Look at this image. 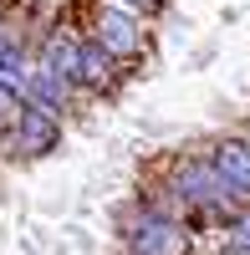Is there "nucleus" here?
I'll return each mask as SVG.
<instances>
[{
	"mask_svg": "<svg viewBox=\"0 0 250 255\" xmlns=\"http://www.w3.org/2000/svg\"><path fill=\"white\" fill-rule=\"evenodd\" d=\"M230 250H235V255H250V215L235 225V235H230Z\"/></svg>",
	"mask_w": 250,
	"mask_h": 255,
	"instance_id": "9d476101",
	"label": "nucleus"
},
{
	"mask_svg": "<svg viewBox=\"0 0 250 255\" xmlns=\"http://www.w3.org/2000/svg\"><path fill=\"white\" fill-rule=\"evenodd\" d=\"M108 77H113V51L102 46V41H82L77 82H87V87H108Z\"/></svg>",
	"mask_w": 250,
	"mask_h": 255,
	"instance_id": "0eeeda50",
	"label": "nucleus"
},
{
	"mask_svg": "<svg viewBox=\"0 0 250 255\" xmlns=\"http://www.w3.org/2000/svg\"><path fill=\"white\" fill-rule=\"evenodd\" d=\"M67 87H72V82H67V77H56L51 67H36V72H31V92H36L41 108H51V113L67 102Z\"/></svg>",
	"mask_w": 250,
	"mask_h": 255,
	"instance_id": "6e6552de",
	"label": "nucleus"
},
{
	"mask_svg": "<svg viewBox=\"0 0 250 255\" xmlns=\"http://www.w3.org/2000/svg\"><path fill=\"white\" fill-rule=\"evenodd\" d=\"M128 240H133L138 255H184V250H189V235H184L174 220H158V215H148Z\"/></svg>",
	"mask_w": 250,
	"mask_h": 255,
	"instance_id": "f03ea898",
	"label": "nucleus"
},
{
	"mask_svg": "<svg viewBox=\"0 0 250 255\" xmlns=\"http://www.w3.org/2000/svg\"><path fill=\"white\" fill-rule=\"evenodd\" d=\"M10 118H20V108H15V87H5V82H0V128H5Z\"/></svg>",
	"mask_w": 250,
	"mask_h": 255,
	"instance_id": "1a4fd4ad",
	"label": "nucleus"
},
{
	"mask_svg": "<svg viewBox=\"0 0 250 255\" xmlns=\"http://www.w3.org/2000/svg\"><path fill=\"white\" fill-rule=\"evenodd\" d=\"M15 123H20V148H26V153H56L61 128H56L51 108H20Z\"/></svg>",
	"mask_w": 250,
	"mask_h": 255,
	"instance_id": "39448f33",
	"label": "nucleus"
},
{
	"mask_svg": "<svg viewBox=\"0 0 250 255\" xmlns=\"http://www.w3.org/2000/svg\"><path fill=\"white\" fill-rule=\"evenodd\" d=\"M215 168H220V179H225L230 194L250 199V143L245 138H225L215 148Z\"/></svg>",
	"mask_w": 250,
	"mask_h": 255,
	"instance_id": "20e7f679",
	"label": "nucleus"
},
{
	"mask_svg": "<svg viewBox=\"0 0 250 255\" xmlns=\"http://www.w3.org/2000/svg\"><path fill=\"white\" fill-rule=\"evenodd\" d=\"M97 41L108 46L113 56H133L138 46H143V26L128 15V10H118V5H108L97 15Z\"/></svg>",
	"mask_w": 250,
	"mask_h": 255,
	"instance_id": "7ed1b4c3",
	"label": "nucleus"
},
{
	"mask_svg": "<svg viewBox=\"0 0 250 255\" xmlns=\"http://www.w3.org/2000/svg\"><path fill=\"white\" fill-rule=\"evenodd\" d=\"M174 189H179V199H189V204H220L230 194L225 179H220V168H215V158L210 163L204 158H184L179 174H174Z\"/></svg>",
	"mask_w": 250,
	"mask_h": 255,
	"instance_id": "f257e3e1",
	"label": "nucleus"
},
{
	"mask_svg": "<svg viewBox=\"0 0 250 255\" xmlns=\"http://www.w3.org/2000/svg\"><path fill=\"white\" fill-rule=\"evenodd\" d=\"M133 5H138V10H158L163 0H133Z\"/></svg>",
	"mask_w": 250,
	"mask_h": 255,
	"instance_id": "9b49d317",
	"label": "nucleus"
},
{
	"mask_svg": "<svg viewBox=\"0 0 250 255\" xmlns=\"http://www.w3.org/2000/svg\"><path fill=\"white\" fill-rule=\"evenodd\" d=\"M41 67H51L56 77L77 82V67H82V41H77V36H67V31H56V36L46 41V51H41Z\"/></svg>",
	"mask_w": 250,
	"mask_h": 255,
	"instance_id": "423d86ee",
	"label": "nucleus"
}]
</instances>
